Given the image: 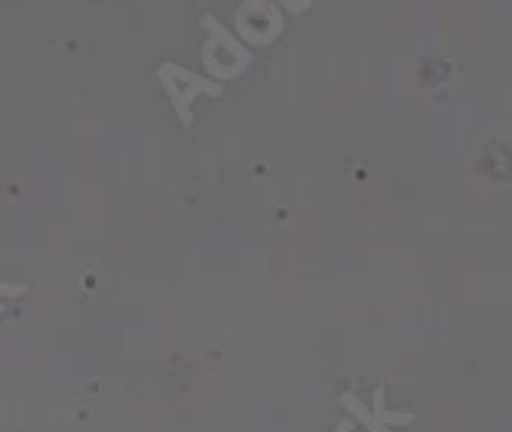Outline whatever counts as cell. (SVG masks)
Wrapping results in <instances>:
<instances>
[{"label":"cell","mask_w":512,"mask_h":432,"mask_svg":"<svg viewBox=\"0 0 512 432\" xmlns=\"http://www.w3.org/2000/svg\"><path fill=\"white\" fill-rule=\"evenodd\" d=\"M200 25L209 34V40L203 46V65H206L209 77L212 80H234V77H240L252 65V53H249V46L240 40V34L230 31L212 13L203 16Z\"/></svg>","instance_id":"1"},{"label":"cell","mask_w":512,"mask_h":432,"mask_svg":"<svg viewBox=\"0 0 512 432\" xmlns=\"http://www.w3.org/2000/svg\"><path fill=\"white\" fill-rule=\"evenodd\" d=\"M157 77H160V86H163V92H166V99H169L172 111L178 114V120H181L184 126H191V123H194V117H191V102L197 99V95H212V99H215V95L224 92L218 80L203 77V74H197V71H191V68L175 65V62H163L160 71H157Z\"/></svg>","instance_id":"2"},{"label":"cell","mask_w":512,"mask_h":432,"mask_svg":"<svg viewBox=\"0 0 512 432\" xmlns=\"http://www.w3.org/2000/svg\"><path fill=\"white\" fill-rule=\"evenodd\" d=\"M234 31L252 46H267L283 34V7L273 0H243L234 16Z\"/></svg>","instance_id":"3"},{"label":"cell","mask_w":512,"mask_h":432,"mask_svg":"<svg viewBox=\"0 0 512 432\" xmlns=\"http://www.w3.org/2000/svg\"><path fill=\"white\" fill-rule=\"evenodd\" d=\"M341 405H347V411H350V414H353V417H356L368 432H390V429H387L375 414H368V411H365V405H362L353 393H344V396H341Z\"/></svg>","instance_id":"4"},{"label":"cell","mask_w":512,"mask_h":432,"mask_svg":"<svg viewBox=\"0 0 512 432\" xmlns=\"http://www.w3.org/2000/svg\"><path fill=\"white\" fill-rule=\"evenodd\" d=\"M375 417H378L384 426H390V423H411V420H414L411 414H393V411L384 408V387L375 390Z\"/></svg>","instance_id":"5"},{"label":"cell","mask_w":512,"mask_h":432,"mask_svg":"<svg viewBox=\"0 0 512 432\" xmlns=\"http://www.w3.org/2000/svg\"><path fill=\"white\" fill-rule=\"evenodd\" d=\"M276 4L283 7L286 16H301V13H307V7L313 4V0H276Z\"/></svg>","instance_id":"6"}]
</instances>
